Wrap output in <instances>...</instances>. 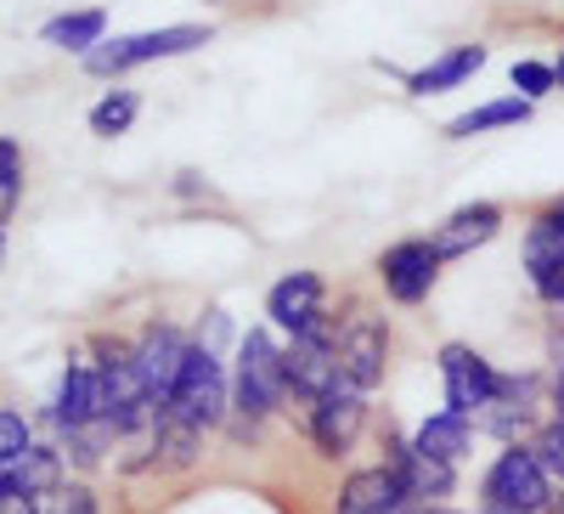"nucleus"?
<instances>
[{
    "mask_svg": "<svg viewBox=\"0 0 564 514\" xmlns=\"http://www.w3.org/2000/svg\"><path fill=\"white\" fill-rule=\"evenodd\" d=\"M231 413H226V436L238 447H260L265 425L282 418L289 407V373H282V334H271L265 322L238 334L231 345Z\"/></svg>",
    "mask_w": 564,
    "mask_h": 514,
    "instance_id": "1",
    "label": "nucleus"
},
{
    "mask_svg": "<svg viewBox=\"0 0 564 514\" xmlns=\"http://www.w3.org/2000/svg\"><path fill=\"white\" fill-rule=\"evenodd\" d=\"M90 367H97V385H102V425L119 441L135 436H153V396L141 385V367H135V345L124 334H97L90 340Z\"/></svg>",
    "mask_w": 564,
    "mask_h": 514,
    "instance_id": "2",
    "label": "nucleus"
},
{
    "mask_svg": "<svg viewBox=\"0 0 564 514\" xmlns=\"http://www.w3.org/2000/svg\"><path fill=\"white\" fill-rule=\"evenodd\" d=\"M159 413L175 418V425H193L198 436L226 430V413H231V367L220 362V351H209V345L193 340L181 379H175V390H170V401H164Z\"/></svg>",
    "mask_w": 564,
    "mask_h": 514,
    "instance_id": "3",
    "label": "nucleus"
},
{
    "mask_svg": "<svg viewBox=\"0 0 564 514\" xmlns=\"http://www.w3.org/2000/svg\"><path fill=\"white\" fill-rule=\"evenodd\" d=\"M553 475L542 470V458L531 452V441L502 447L486 475H480V514H547L553 503Z\"/></svg>",
    "mask_w": 564,
    "mask_h": 514,
    "instance_id": "4",
    "label": "nucleus"
},
{
    "mask_svg": "<svg viewBox=\"0 0 564 514\" xmlns=\"http://www.w3.org/2000/svg\"><path fill=\"white\" fill-rule=\"evenodd\" d=\"M215 40L209 23H170V29H141V34H124V40H102L85 63V74L97 79H119L130 68H148V63H164V57H186V52H204Z\"/></svg>",
    "mask_w": 564,
    "mask_h": 514,
    "instance_id": "5",
    "label": "nucleus"
},
{
    "mask_svg": "<svg viewBox=\"0 0 564 514\" xmlns=\"http://www.w3.org/2000/svg\"><path fill=\"white\" fill-rule=\"evenodd\" d=\"M390 373V317L356 306L350 317H339V379L361 396H372Z\"/></svg>",
    "mask_w": 564,
    "mask_h": 514,
    "instance_id": "6",
    "label": "nucleus"
},
{
    "mask_svg": "<svg viewBox=\"0 0 564 514\" xmlns=\"http://www.w3.org/2000/svg\"><path fill=\"white\" fill-rule=\"evenodd\" d=\"M367 396L361 390H350L345 379L327 390V396H316L305 413H300V430H305V441H311V452L316 458H327V463H345L350 452H356V441H361V430H367Z\"/></svg>",
    "mask_w": 564,
    "mask_h": 514,
    "instance_id": "7",
    "label": "nucleus"
},
{
    "mask_svg": "<svg viewBox=\"0 0 564 514\" xmlns=\"http://www.w3.org/2000/svg\"><path fill=\"white\" fill-rule=\"evenodd\" d=\"M525 283L547 311H564V199L542 204L525 221V244H520Z\"/></svg>",
    "mask_w": 564,
    "mask_h": 514,
    "instance_id": "8",
    "label": "nucleus"
},
{
    "mask_svg": "<svg viewBox=\"0 0 564 514\" xmlns=\"http://www.w3.org/2000/svg\"><path fill=\"white\" fill-rule=\"evenodd\" d=\"M282 373H289V401L311 407L316 396H327L339 385V317H327L322 329L282 340Z\"/></svg>",
    "mask_w": 564,
    "mask_h": 514,
    "instance_id": "9",
    "label": "nucleus"
},
{
    "mask_svg": "<svg viewBox=\"0 0 564 514\" xmlns=\"http://www.w3.org/2000/svg\"><path fill=\"white\" fill-rule=\"evenodd\" d=\"M441 255H435V244H430V232L423 238H395L384 255H379V289H384V300L390 306H406V311H417V306H430V295H435V283H441Z\"/></svg>",
    "mask_w": 564,
    "mask_h": 514,
    "instance_id": "10",
    "label": "nucleus"
},
{
    "mask_svg": "<svg viewBox=\"0 0 564 514\" xmlns=\"http://www.w3.org/2000/svg\"><path fill=\"white\" fill-rule=\"evenodd\" d=\"M435 367H441L446 407L463 413V418H480V413L497 401V390H502V367H497L486 351L463 345V340H446L441 356H435Z\"/></svg>",
    "mask_w": 564,
    "mask_h": 514,
    "instance_id": "11",
    "label": "nucleus"
},
{
    "mask_svg": "<svg viewBox=\"0 0 564 514\" xmlns=\"http://www.w3.org/2000/svg\"><path fill=\"white\" fill-rule=\"evenodd\" d=\"M334 317L327 311V277L322 271H282L276 283L265 289V329L282 334V340H300L311 329H322V322Z\"/></svg>",
    "mask_w": 564,
    "mask_h": 514,
    "instance_id": "12",
    "label": "nucleus"
},
{
    "mask_svg": "<svg viewBox=\"0 0 564 514\" xmlns=\"http://www.w3.org/2000/svg\"><path fill=\"white\" fill-rule=\"evenodd\" d=\"M379 463L401 481V492H406V503L412 508H441L452 492H457V463H441V458H423L417 447H412V436H401L395 425L384 430V441H379Z\"/></svg>",
    "mask_w": 564,
    "mask_h": 514,
    "instance_id": "13",
    "label": "nucleus"
},
{
    "mask_svg": "<svg viewBox=\"0 0 564 514\" xmlns=\"http://www.w3.org/2000/svg\"><path fill=\"white\" fill-rule=\"evenodd\" d=\"M130 345H135V367H141V385H148L153 407H164L186 367V351H193V334L170 317H153V322H141V334Z\"/></svg>",
    "mask_w": 564,
    "mask_h": 514,
    "instance_id": "14",
    "label": "nucleus"
},
{
    "mask_svg": "<svg viewBox=\"0 0 564 514\" xmlns=\"http://www.w3.org/2000/svg\"><path fill=\"white\" fill-rule=\"evenodd\" d=\"M502 226H508L502 204H486V199H480V204H463V210H452L446 221H435V226H430V244H435L441 260H463V255L497 244Z\"/></svg>",
    "mask_w": 564,
    "mask_h": 514,
    "instance_id": "15",
    "label": "nucleus"
},
{
    "mask_svg": "<svg viewBox=\"0 0 564 514\" xmlns=\"http://www.w3.org/2000/svg\"><path fill=\"white\" fill-rule=\"evenodd\" d=\"M57 436H74L85 425H102V385H97V367L90 362H68L63 379L52 390V407H45Z\"/></svg>",
    "mask_w": 564,
    "mask_h": 514,
    "instance_id": "16",
    "label": "nucleus"
},
{
    "mask_svg": "<svg viewBox=\"0 0 564 514\" xmlns=\"http://www.w3.org/2000/svg\"><path fill=\"white\" fill-rule=\"evenodd\" d=\"M412 508L401 481L384 470V463H361V470H345L334 486V514H401Z\"/></svg>",
    "mask_w": 564,
    "mask_h": 514,
    "instance_id": "17",
    "label": "nucleus"
},
{
    "mask_svg": "<svg viewBox=\"0 0 564 514\" xmlns=\"http://www.w3.org/2000/svg\"><path fill=\"white\" fill-rule=\"evenodd\" d=\"M68 481V458L57 452V447H29V452H18L12 463H0V497H29V503H40V497H52L57 486Z\"/></svg>",
    "mask_w": 564,
    "mask_h": 514,
    "instance_id": "18",
    "label": "nucleus"
},
{
    "mask_svg": "<svg viewBox=\"0 0 564 514\" xmlns=\"http://www.w3.org/2000/svg\"><path fill=\"white\" fill-rule=\"evenodd\" d=\"M486 63H491L486 45H446L441 57H430L423 68L406 74V97H441V90H457V85L475 79Z\"/></svg>",
    "mask_w": 564,
    "mask_h": 514,
    "instance_id": "19",
    "label": "nucleus"
},
{
    "mask_svg": "<svg viewBox=\"0 0 564 514\" xmlns=\"http://www.w3.org/2000/svg\"><path fill=\"white\" fill-rule=\"evenodd\" d=\"M475 436H480V425H475V418H463V413L441 407V413H430V418H423V425L412 430V447H417L423 458L463 463L468 452H475Z\"/></svg>",
    "mask_w": 564,
    "mask_h": 514,
    "instance_id": "20",
    "label": "nucleus"
},
{
    "mask_svg": "<svg viewBox=\"0 0 564 514\" xmlns=\"http://www.w3.org/2000/svg\"><path fill=\"white\" fill-rule=\"evenodd\" d=\"M204 441L193 425H175V418H153V436H148V470H164V475H186L204 463Z\"/></svg>",
    "mask_w": 564,
    "mask_h": 514,
    "instance_id": "21",
    "label": "nucleus"
},
{
    "mask_svg": "<svg viewBox=\"0 0 564 514\" xmlns=\"http://www.w3.org/2000/svg\"><path fill=\"white\" fill-rule=\"evenodd\" d=\"M40 40L52 45V52H74V57H90V52H97V45L108 40V12H102V7L57 12V18H45Z\"/></svg>",
    "mask_w": 564,
    "mask_h": 514,
    "instance_id": "22",
    "label": "nucleus"
},
{
    "mask_svg": "<svg viewBox=\"0 0 564 514\" xmlns=\"http://www.w3.org/2000/svg\"><path fill=\"white\" fill-rule=\"evenodd\" d=\"M531 108H536V103H525V97H497V103H480V108L457 114V119L446 125V136H452V142H468V136H486V130L525 125V119H531Z\"/></svg>",
    "mask_w": 564,
    "mask_h": 514,
    "instance_id": "23",
    "label": "nucleus"
},
{
    "mask_svg": "<svg viewBox=\"0 0 564 514\" xmlns=\"http://www.w3.org/2000/svg\"><path fill=\"white\" fill-rule=\"evenodd\" d=\"M135 114H141V97L135 90H108V97L90 108V136H124L130 125H135Z\"/></svg>",
    "mask_w": 564,
    "mask_h": 514,
    "instance_id": "24",
    "label": "nucleus"
},
{
    "mask_svg": "<svg viewBox=\"0 0 564 514\" xmlns=\"http://www.w3.org/2000/svg\"><path fill=\"white\" fill-rule=\"evenodd\" d=\"M23 199V148L12 136H0V221H7Z\"/></svg>",
    "mask_w": 564,
    "mask_h": 514,
    "instance_id": "25",
    "label": "nucleus"
},
{
    "mask_svg": "<svg viewBox=\"0 0 564 514\" xmlns=\"http://www.w3.org/2000/svg\"><path fill=\"white\" fill-rule=\"evenodd\" d=\"M531 452L542 458V470H547V475H553V486L564 492V425H558V418H542V425H536Z\"/></svg>",
    "mask_w": 564,
    "mask_h": 514,
    "instance_id": "26",
    "label": "nucleus"
},
{
    "mask_svg": "<svg viewBox=\"0 0 564 514\" xmlns=\"http://www.w3.org/2000/svg\"><path fill=\"white\" fill-rule=\"evenodd\" d=\"M513 97H525V103H542L547 90H558V79H553V63H536V57H525V63H513Z\"/></svg>",
    "mask_w": 564,
    "mask_h": 514,
    "instance_id": "27",
    "label": "nucleus"
},
{
    "mask_svg": "<svg viewBox=\"0 0 564 514\" xmlns=\"http://www.w3.org/2000/svg\"><path fill=\"white\" fill-rule=\"evenodd\" d=\"M40 514H102V497L90 492L85 481H63L52 497L40 503Z\"/></svg>",
    "mask_w": 564,
    "mask_h": 514,
    "instance_id": "28",
    "label": "nucleus"
},
{
    "mask_svg": "<svg viewBox=\"0 0 564 514\" xmlns=\"http://www.w3.org/2000/svg\"><path fill=\"white\" fill-rule=\"evenodd\" d=\"M29 447H34V425H29L18 407H0V463H12Z\"/></svg>",
    "mask_w": 564,
    "mask_h": 514,
    "instance_id": "29",
    "label": "nucleus"
},
{
    "mask_svg": "<svg viewBox=\"0 0 564 514\" xmlns=\"http://www.w3.org/2000/svg\"><path fill=\"white\" fill-rule=\"evenodd\" d=\"M193 340L209 345V351H220V345L231 340V317H226V311H204V322L193 329Z\"/></svg>",
    "mask_w": 564,
    "mask_h": 514,
    "instance_id": "30",
    "label": "nucleus"
},
{
    "mask_svg": "<svg viewBox=\"0 0 564 514\" xmlns=\"http://www.w3.org/2000/svg\"><path fill=\"white\" fill-rule=\"evenodd\" d=\"M547 418H558V425H564V362L547 373Z\"/></svg>",
    "mask_w": 564,
    "mask_h": 514,
    "instance_id": "31",
    "label": "nucleus"
},
{
    "mask_svg": "<svg viewBox=\"0 0 564 514\" xmlns=\"http://www.w3.org/2000/svg\"><path fill=\"white\" fill-rule=\"evenodd\" d=\"M0 514H40V503H29V497H12V503L0 508Z\"/></svg>",
    "mask_w": 564,
    "mask_h": 514,
    "instance_id": "32",
    "label": "nucleus"
},
{
    "mask_svg": "<svg viewBox=\"0 0 564 514\" xmlns=\"http://www.w3.org/2000/svg\"><path fill=\"white\" fill-rule=\"evenodd\" d=\"M553 79H558V90H564V45H558V57H553Z\"/></svg>",
    "mask_w": 564,
    "mask_h": 514,
    "instance_id": "33",
    "label": "nucleus"
},
{
    "mask_svg": "<svg viewBox=\"0 0 564 514\" xmlns=\"http://www.w3.org/2000/svg\"><path fill=\"white\" fill-rule=\"evenodd\" d=\"M547 514H564V492H553V503H547Z\"/></svg>",
    "mask_w": 564,
    "mask_h": 514,
    "instance_id": "34",
    "label": "nucleus"
},
{
    "mask_svg": "<svg viewBox=\"0 0 564 514\" xmlns=\"http://www.w3.org/2000/svg\"><path fill=\"white\" fill-rule=\"evenodd\" d=\"M0 260H7V221H0Z\"/></svg>",
    "mask_w": 564,
    "mask_h": 514,
    "instance_id": "35",
    "label": "nucleus"
},
{
    "mask_svg": "<svg viewBox=\"0 0 564 514\" xmlns=\"http://www.w3.org/2000/svg\"><path fill=\"white\" fill-rule=\"evenodd\" d=\"M401 514H441V508H401Z\"/></svg>",
    "mask_w": 564,
    "mask_h": 514,
    "instance_id": "36",
    "label": "nucleus"
},
{
    "mask_svg": "<svg viewBox=\"0 0 564 514\" xmlns=\"http://www.w3.org/2000/svg\"><path fill=\"white\" fill-rule=\"evenodd\" d=\"M441 514H463V508H441ZM475 514H480V508H475Z\"/></svg>",
    "mask_w": 564,
    "mask_h": 514,
    "instance_id": "37",
    "label": "nucleus"
},
{
    "mask_svg": "<svg viewBox=\"0 0 564 514\" xmlns=\"http://www.w3.org/2000/svg\"><path fill=\"white\" fill-rule=\"evenodd\" d=\"M0 508H7V497H0Z\"/></svg>",
    "mask_w": 564,
    "mask_h": 514,
    "instance_id": "38",
    "label": "nucleus"
}]
</instances>
